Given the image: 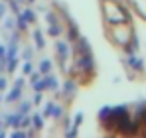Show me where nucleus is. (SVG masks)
I'll return each mask as SVG.
<instances>
[{
	"instance_id": "1",
	"label": "nucleus",
	"mask_w": 146,
	"mask_h": 138,
	"mask_svg": "<svg viewBox=\"0 0 146 138\" xmlns=\"http://www.w3.org/2000/svg\"><path fill=\"white\" fill-rule=\"evenodd\" d=\"M22 85H24V81H22V79H18V81H16V87H14L12 93L6 97V101H16V99L20 97V93H22Z\"/></svg>"
},
{
	"instance_id": "2",
	"label": "nucleus",
	"mask_w": 146,
	"mask_h": 138,
	"mask_svg": "<svg viewBox=\"0 0 146 138\" xmlns=\"http://www.w3.org/2000/svg\"><path fill=\"white\" fill-rule=\"evenodd\" d=\"M61 113H63V111H61V107H57V105H51V103H49L48 107H46V115L48 116H59Z\"/></svg>"
},
{
	"instance_id": "3",
	"label": "nucleus",
	"mask_w": 146,
	"mask_h": 138,
	"mask_svg": "<svg viewBox=\"0 0 146 138\" xmlns=\"http://www.w3.org/2000/svg\"><path fill=\"white\" fill-rule=\"evenodd\" d=\"M6 124H10V126H20V124H22V115L18 113V115L6 116Z\"/></svg>"
},
{
	"instance_id": "4",
	"label": "nucleus",
	"mask_w": 146,
	"mask_h": 138,
	"mask_svg": "<svg viewBox=\"0 0 146 138\" xmlns=\"http://www.w3.org/2000/svg\"><path fill=\"white\" fill-rule=\"evenodd\" d=\"M57 53H59V57H61V59H65V57H67V44L57 42Z\"/></svg>"
},
{
	"instance_id": "5",
	"label": "nucleus",
	"mask_w": 146,
	"mask_h": 138,
	"mask_svg": "<svg viewBox=\"0 0 146 138\" xmlns=\"http://www.w3.org/2000/svg\"><path fill=\"white\" fill-rule=\"evenodd\" d=\"M22 18H24L26 22H34V20H36V16H34V12H32V10H26L24 14H22Z\"/></svg>"
},
{
	"instance_id": "6",
	"label": "nucleus",
	"mask_w": 146,
	"mask_h": 138,
	"mask_svg": "<svg viewBox=\"0 0 146 138\" xmlns=\"http://www.w3.org/2000/svg\"><path fill=\"white\" fill-rule=\"evenodd\" d=\"M32 122H34V128H42V116L36 115L34 118H32Z\"/></svg>"
},
{
	"instance_id": "7",
	"label": "nucleus",
	"mask_w": 146,
	"mask_h": 138,
	"mask_svg": "<svg viewBox=\"0 0 146 138\" xmlns=\"http://www.w3.org/2000/svg\"><path fill=\"white\" fill-rule=\"evenodd\" d=\"M40 69H42L44 73H48L49 69H51V63H49V59H46V61H42V65H40Z\"/></svg>"
},
{
	"instance_id": "8",
	"label": "nucleus",
	"mask_w": 146,
	"mask_h": 138,
	"mask_svg": "<svg viewBox=\"0 0 146 138\" xmlns=\"http://www.w3.org/2000/svg\"><path fill=\"white\" fill-rule=\"evenodd\" d=\"M34 38H36V42H38V47H44V38H42V34H40V32H36V34H34Z\"/></svg>"
},
{
	"instance_id": "9",
	"label": "nucleus",
	"mask_w": 146,
	"mask_h": 138,
	"mask_svg": "<svg viewBox=\"0 0 146 138\" xmlns=\"http://www.w3.org/2000/svg\"><path fill=\"white\" fill-rule=\"evenodd\" d=\"M4 61H6V49L0 46V67L4 65Z\"/></svg>"
},
{
	"instance_id": "10",
	"label": "nucleus",
	"mask_w": 146,
	"mask_h": 138,
	"mask_svg": "<svg viewBox=\"0 0 146 138\" xmlns=\"http://www.w3.org/2000/svg\"><path fill=\"white\" fill-rule=\"evenodd\" d=\"M28 111H30V103H24V105H22V109H20V115L24 116Z\"/></svg>"
},
{
	"instance_id": "11",
	"label": "nucleus",
	"mask_w": 146,
	"mask_h": 138,
	"mask_svg": "<svg viewBox=\"0 0 146 138\" xmlns=\"http://www.w3.org/2000/svg\"><path fill=\"white\" fill-rule=\"evenodd\" d=\"M73 87H75L73 83H65V95H67V93L71 95V93H73Z\"/></svg>"
},
{
	"instance_id": "12",
	"label": "nucleus",
	"mask_w": 146,
	"mask_h": 138,
	"mask_svg": "<svg viewBox=\"0 0 146 138\" xmlns=\"http://www.w3.org/2000/svg\"><path fill=\"white\" fill-rule=\"evenodd\" d=\"M4 89H6V79L0 77V91H4Z\"/></svg>"
},
{
	"instance_id": "13",
	"label": "nucleus",
	"mask_w": 146,
	"mask_h": 138,
	"mask_svg": "<svg viewBox=\"0 0 146 138\" xmlns=\"http://www.w3.org/2000/svg\"><path fill=\"white\" fill-rule=\"evenodd\" d=\"M24 136H26L24 132H14V138H24Z\"/></svg>"
},
{
	"instance_id": "14",
	"label": "nucleus",
	"mask_w": 146,
	"mask_h": 138,
	"mask_svg": "<svg viewBox=\"0 0 146 138\" xmlns=\"http://www.w3.org/2000/svg\"><path fill=\"white\" fill-rule=\"evenodd\" d=\"M4 12H6V8H4V6H0V16H2Z\"/></svg>"
}]
</instances>
